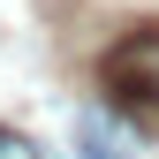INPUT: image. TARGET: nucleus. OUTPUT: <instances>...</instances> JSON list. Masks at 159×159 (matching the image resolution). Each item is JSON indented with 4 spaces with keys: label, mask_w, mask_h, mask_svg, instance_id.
I'll list each match as a JSON object with an SVG mask.
<instances>
[{
    "label": "nucleus",
    "mask_w": 159,
    "mask_h": 159,
    "mask_svg": "<svg viewBox=\"0 0 159 159\" xmlns=\"http://www.w3.org/2000/svg\"><path fill=\"white\" fill-rule=\"evenodd\" d=\"M76 144H84V159H129L121 144H114V129H106V114H84V121H76Z\"/></svg>",
    "instance_id": "2"
},
{
    "label": "nucleus",
    "mask_w": 159,
    "mask_h": 159,
    "mask_svg": "<svg viewBox=\"0 0 159 159\" xmlns=\"http://www.w3.org/2000/svg\"><path fill=\"white\" fill-rule=\"evenodd\" d=\"M0 159H46V152H38L23 129H8V121H0Z\"/></svg>",
    "instance_id": "3"
},
{
    "label": "nucleus",
    "mask_w": 159,
    "mask_h": 159,
    "mask_svg": "<svg viewBox=\"0 0 159 159\" xmlns=\"http://www.w3.org/2000/svg\"><path fill=\"white\" fill-rule=\"evenodd\" d=\"M98 91L114 114H129L144 136H159V23H129L98 61Z\"/></svg>",
    "instance_id": "1"
}]
</instances>
